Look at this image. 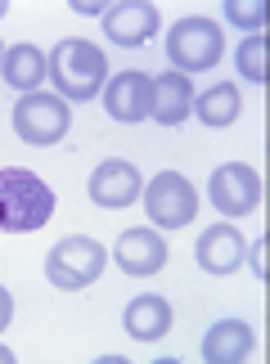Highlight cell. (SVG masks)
<instances>
[{"instance_id":"obj_17","label":"cell","mask_w":270,"mask_h":364,"mask_svg":"<svg viewBox=\"0 0 270 364\" xmlns=\"http://www.w3.org/2000/svg\"><path fill=\"white\" fill-rule=\"evenodd\" d=\"M239 86L234 81H217L207 95H194V113L203 117V126H230L239 117Z\"/></svg>"},{"instance_id":"obj_18","label":"cell","mask_w":270,"mask_h":364,"mask_svg":"<svg viewBox=\"0 0 270 364\" xmlns=\"http://www.w3.org/2000/svg\"><path fill=\"white\" fill-rule=\"evenodd\" d=\"M225 18H230L234 27H244L248 36H257L266 27V5L261 0H225Z\"/></svg>"},{"instance_id":"obj_7","label":"cell","mask_w":270,"mask_h":364,"mask_svg":"<svg viewBox=\"0 0 270 364\" xmlns=\"http://www.w3.org/2000/svg\"><path fill=\"white\" fill-rule=\"evenodd\" d=\"M207 198L221 216H248L261 203V176L248 162H225L207 180Z\"/></svg>"},{"instance_id":"obj_24","label":"cell","mask_w":270,"mask_h":364,"mask_svg":"<svg viewBox=\"0 0 270 364\" xmlns=\"http://www.w3.org/2000/svg\"><path fill=\"white\" fill-rule=\"evenodd\" d=\"M5 9H9V5H5V0H0V18H5Z\"/></svg>"},{"instance_id":"obj_25","label":"cell","mask_w":270,"mask_h":364,"mask_svg":"<svg viewBox=\"0 0 270 364\" xmlns=\"http://www.w3.org/2000/svg\"><path fill=\"white\" fill-rule=\"evenodd\" d=\"M0 59H5V50H0Z\"/></svg>"},{"instance_id":"obj_20","label":"cell","mask_w":270,"mask_h":364,"mask_svg":"<svg viewBox=\"0 0 270 364\" xmlns=\"http://www.w3.org/2000/svg\"><path fill=\"white\" fill-rule=\"evenodd\" d=\"M9 319H14V297H9V288L0 284V328H9Z\"/></svg>"},{"instance_id":"obj_1","label":"cell","mask_w":270,"mask_h":364,"mask_svg":"<svg viewBox=\"0 0 270 364\" xmlns=\"http://www.w3.org/2000/svg\"><path fill=\"white\" fill-rule=\"evenodd\" d=\"M46 63H50V81H54V90H59L63 104L68 100L86 104V100H95V95H104L108 59H104L99 46H90V41H81V36L59 41V46L46 54Z\"/></svg>"},{"instance_id":"obj_16","label":"cell","mask_w":270,"mask_h":364,"mask_svg":"<svg viewBox=\"0 0 270 364\" xmlns=\"http://www.w3.org/2000/svg\"><path fill=\"white\" fill-rule=\"evenodd\" d=\"M0 77H5L14 90L32 95V90H41V81H50V63L36 46H9L5 59H0Z\"/></svg>"},{"instance_id":"obj_5","label":"cell","mask_w":270,"mask_h":364,"mask_svg":"<svg viewBox=\"0 0 270 364\" xmlns=\"http://www.w3.org/2000/svg\"><path fill=\"white\" fill-rule=\"evenodd\" d=\"M68 126H73V113H68V104L59 100V95H46V90H32L23 95L19 104H14V131H19V139H27V144H59V139L68 135Z\"/></svg>"},{"instance_id":"obj_11","label":"cell","mask_w":270,"mask_h":364,"mask_svg":"<svg viewBox=\"0 0 270 364\" xmlns=\"http://www.w3.org/2000/svg\"><path fill=\"white\" fill-rule=\"evenodd\" d=\"M113 261H118L126 274H135V279L158 274L167 265V243H162L158 230H145V225H140V230H122L118 243H113Z\"/></svg>"},{"instance_id":"obj_14","label":"cell","mask_w":270,"mask_h":364,"mask_svg":"<svg viewBox=\"0 0 270 364\" xmlns=\"http://www.w3.org/2000/svg\"><path fill=\"white\" fill-rule=\"evenodd\" d=\"M252 346H257V338H252V328L244 319H217L203 338V360L207 364H239L252 355Z\"/></svg>"},{"instance_id":"obj_8","label":"cell","mask_w":270,"mask_h":364,"mask_svg":"<svg viewBox=\"0 0 270 364\" xmlns=\"http://www.w3.org/2000/svg\"><path fill=\"white\" fill-rule=\"evenodd\" d=\"M104 32L108 41H118V46L126 50H140L145 41H153V32H158V5H149V0H118V5L104 9Z\"/></svg>"},{"instance_id":"obj_9","label":"cell","mask_w":270,"mask_h":364,"mask_svg":"<svg viewBox=\"0 0 270 364\" xmlns=\"http://www.w3.org/2000/svg\"><path fill=\"white\" fill-rule=\"evenodd\" d=\"M140 193H145V180H140V171L126 158H108V162L95 166L90 198L104 207V212H122V207H131Z\"/></svg>"},{"instance_id":"obj_2","label":"cell","mask_w":270,"mask_h":364,"mask_svg":"<svg viewBox=\"0 0 270 364\" xmlns=\"http://www.w3.org/2000/svg\"><path fill=\"white\" fill-rule=\"evenodd\" d=\"M54 216V189L27 166H0V230L32 234Z\"/></svg>"},{"instance_id":"obj_23","label":"cell","mask_w":270,"mask_h":364,"mask_svg":"<svg viewBox=\"0 0 270 364\" xmlns=\"http://www.w3.org/2000/svg\"><path fill=\"white\" fill-rule=\"evenodd\" d=\"M0 364H14V351H9L5 342H0Z\"/></svg>"},{"instance_id":"obj_12","label":"cell","mask_w":270,"mask_h":364,"mask_svg":"<svg viewBox=\"0 0 270 364\" xmlns=\"http://www.w3.org/2000/svg\"><path fill=\"white\" fill-rule=\"evenodd\" d=\"M194 257H198V265H203L207 274H234L239 265H244L248 247H244V234H239L234 225H225V220H221V225H212V230L198 234Z\"/></svg>"},{"instance_id":"obj_21","label":"cell","mask_w":270,"mask_h":364,"mask_svg":"<svg viewBox=\"0 0 270 364\" xmlns=\"http://www.w3.org/2000/svg\"><path fill=\"white\" fill-rule=\"evenodd\" d=\"M73 9L77 14H99V18H104V0H73Z\"/></svg>"},{"instance_id":"obj_6","label":"cell","mask_w":270,"mask_h":364,"mask_svg":"<svg viewBox=\"0 0 270 364\" xmlns=\"http://www.w3.org/2000/svg\"><path fill=\"white\" fill-rule=\"evenodd\" d=\"M145 212L162 230H185L198 216V193L180 171H158L145 189Z\"/></svg>"},{"instance_id":"obj_3","label":"cell","mask_w":270,"mask_h":364,"mask_svg":"<svg viewBox=\"0 0 270 364\" xmlns=\"http://www.w3.org/2000/svg\"><path fill=\"white\" fill-rule=\"evenodd\" d=\"M221 50H225L221 27L212 18H203V14H189V18H180L172 32H167V59H172V73H185V77L217 68Z\"/></svg>"},{"instance_id":"obj_4","label":"cell","mask_w":270,"mask_h":364,"mask_svg":"<svg viewBox=\"0 0 270 364\" xmlns=\"http://www.w3.org/2000/svg\"><path fill=\"white\" fill-rule=\"evenodd\" d=\"M104 261H108L104 243L86 239V234H68V239H59L50 247L46 279L54 288H63V292H77V288H90L95 279L104 274Z\"/></svg>"},{"instance_id":"obj_15","label":"cell","mask_w":270,"mask_h":364,"mask_svg":"<svg viewBox=\"0 0 270 364\" xmlns=\"http://www.w3.org/2000/svg\"><path fill=\"white\" fill-rule=\"evenodd\" d=\"M122 328L131 333L135 342H158L162 333L172 328V301H167V297H153V292L135 297L122 311Z\"/></svg>"},{"instance_id":"obj_13","label":"cell","mask_w":270,"mask_h":364,"mask_svg":"<svg viewBox=\"0 0 270 364\" xmlns=\"http://www.w3.org/2000/svg\"><path fill=\"white\" fill-rule=\"evenodd\" d=\"M194 113V81L185 73H158L153 77V122L162 126H180Z\"/></svg>"},{"instance_id":"obj_10","label":"cell","mask_w":270,"mask_h":364,"mask_svg":"<svg viewBox=\"0 0 270 364\" xmlns=\"http://www.w3.org/2000/svg\"><path fill=\"white\" fill-rule=\"evenodd\" d=\"M104 108H108V117H118V122H145L153 113V77L135 73V68L108 77Z\"/></svg>"},{"instance_id":"obj_22","label":"cell","mask_w":270,"mask_h":364,"mask_svg":"<svg viewBox=\"0 0 270 364\" xmlns=\"http://www.w3.org/2000/svg\"><path fill=\"white\" fill-rule=\"evenodd\" d=\"M261 252H266V239H257V243H252V270H257V274H266V261H261Z\"/></svg>"},{"instance_id":"obj_19","label":"cell","mask_w":270,"mask_h":364,"mask_svg":"<svg viewBox=\"0 0 270 364\" xmlns=\"http://www.w3.org/2000/svg\"><path fill=\"white\" fill-rule=\"evenodd\" d=\"M239 73L252 77V86H261L266 81V36H248L244 46H239Z\"/></svg>"}]
</instances>
